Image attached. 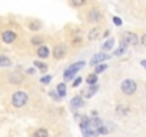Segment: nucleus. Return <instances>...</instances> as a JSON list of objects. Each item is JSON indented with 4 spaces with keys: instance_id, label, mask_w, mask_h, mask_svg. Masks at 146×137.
Wrapping results in <instances>:
<instances>
[{
    "instance_id": "1",
    "label": "nucleus",
    "mask_w": 146,
    "mask_h": 137,
    "mask_svg": "<svg viewBox=\"0 0 146 137\" xmlns=\"http://www.w3.org/2000/svg\"><path fill=\"white\" fill-rule=\"evenodd\" d=\"M27 100H29V97H27V94L25 93V92H16L13 96H12V104L15 106V107H23V106H26V103H27Z\"/></svg>"
},
{
    "instance_id": "2",
    "label": "nucleus",
    "mask_w": 146,
    "mask_h": 137,
    "mask_svg": "<svg viewBox=\"0 0 146 137\" xmlns=\"http://www.w3.org/2000/svg\"><path fill=\"white\" fill-rule=\"evenodd\" d=\"M82 67H85V61H79V63H75V64H72L69 68H66V72H64V80H70L75 77V74L80 70Z\"/></svg>"
},
{
    "instance_id": "3",
    "label": "nucleus",
    "mask_w": 146,
    "mask_h": 137,
    "mask_svg": "<svg viewBox=\"0 0 146 137\" xmlns=\"http://www.w3.org/2000/svg\"><path fill=\"white\" fill-rule=\"evenodd\" d=\"M120 89H122V92H123L125 94L130 96V94H133V93L136 92V83H135L133 80H130V79H126V80H123Z\"/></svg>"
},
{
    "instance_id": "4",
    "label": "nucleus",
    "mask_w": 146,
    "mask_h": 137,
    "mask_svg": "<svg viewBox=\"0 0 146 137\" xmlns=\"http://www.w3.org/2000/svg\"><path fill=\"white\" fill-rule=\"evenodd\" d=\"M80 130H82L83 137H92V134L89 131V117H83L82 119V121H80Z\"/></svg>"
},
{
    "instance_id": "5",
    "label": "nucleus",
    "mask_w": 146,
    "mask_h": 137,
    "mask_svg": "<svg viewBox=\"0 0 146 137\" xmlns=\"http://www.w3.org/2000/svg\"><path fill=\"white\" fill-rule=\"evenodd\" d=\"M122 40H125V41H126L127 44H130V46H136V44H137V37H136V34H133V33H130V32L123 33Z\"/></svg>"
},
{
    "instance_id": "6",
    "label": "nucleus",
    "mask_w": 146,
    "mask_h": 137,
    "mask_svg": "<svg viewBox=\"0 0 146 137\" xmlns=\"http://www.w3.org/2000/svg\"><path fill=\"white\" fill-rule=\"evenodd\" d=\"M2 40H3L5 43H13V41L16 40V33L12 32V30H6V32H3V34H2Z\"/></svg>"
},
{
    "instance_id": "7",
    "label": "nucleus",
    "mask_w": 146,
    "mask_h": 137,
    "mask_svg": "<svg viewBox=\"0 0 146 137\" xmlns=\"http://www.w3.org/2000/svg\"><path fill=\"white\" fill-rule=\"evenodd\" d=\"M108 59H110V56H108V54H105V53H98V54H95L93 59L90 60V64H99V63H102V61H105V60H108Z\"/></svg>"
},
{
    "instance_id": "8",
    "label": "nucleus",
    "mask_w": 146,
    "mask_h": 137,
    "mask_svg": "<svg viewBox=\"0 0 146 137\" xmlns=\"http://www.w3.org/2000/svg\"><path fill=\"white\" fill-rule=\"evenodd\" d=\"M64 54H66V46H64V44H59V46L54 47L53 56H54L56 59H62V57H64Z\"/></svg>"
},
{
    "instance_id": "9",
    "label": "nucleus",
    "mask_w": 146,
    "mask_h": 137,
    "mask_svg": "<svg viewBox=\"0 0 146 137\" xmlns=\"http://www.w3.org/2000/svg\"><path fill=\"white\" fill-rule=\"evenodd\" d=\"M70 106H72L73 109H79V107H82V106H83V100H82V97H80V96L73 97L72 101H70Z\"/></svg>"
},
{
    "instance_id": "10",
    "label": "nucleus",
    "mask_w": 146,
    "mask_h": 137,
    "mask_svg": "<svg viewBox=\"0 0 146 137\" xmlns=\"http://www.w3.org/2000/svg\"><path fill=\"white\" fill-rule=\"evenodd\" d=\"M96 90H98V86H93V87H90V89H86V90H83L82 96H83V97H92V96L96 93Z\"/></svg>"
},
{
    "instance_id": "11",
    "label": "nucleus",
    "mask_w": 146,
    "mask_h": 137,
    "mask_svg": "<svg viewBox=\"0 0 146 137\" xmlns=\"http://www.w3.org/2000/svg\"><path fill=\"white\" fill-rule=\"evenodd\" d=\"M37 56H39V57H43V59L47 57V56H49V49H47L46 46H40L39 50H37Z\"/></svg>"
},
{
    "instance_id": "12",
    "label": "nucleus",
    "mask_w": 146,
    "mask_h": 137,
    "mask_svg": "<svg viewBox=\"0 0 146 137\" xmlns=\"http://www.w3.org/2000/svg\"><path fill=\"white\" fill-rule=\"evenodd\" d=\"M56 90H57V94H59L60 97H64L66 93H67V92H66V83H60V84H57V89H56Z\"/></svg>"
},
{
    "instance_id": "13",
    "label": "nucleus",
    "mask_w": 146,
    "mask_h": 137,
    "mask_svg": "<svg viewBox=\"0 0 146 137\" xmlns=\"http://www.w3.org/2000/svg\"><path fill=\"white\" fill-rule=\"evenodd\" d=\"M12 64L10 59L6 57V56H0V67H9Z\"/></svg>"
},
{
    "instance_id": "14",
    "label": "nucleus",
    "mask_w": 146,
    "mask_h": 137,
    "mask_svg": "<svg viewBox=\"0 0 146 137\" xmlns=\"http://www.w3.org/2000/svg\"><path fill=\"white\" fill-rule=\"evenodd\" d=\"M86 82H88V84H89V86H95V84H96V82H98V74H96V73L89 74V76H88V79H86Z\"/></svg>"
},
{
    "instance_id": "15",
    "label": "nucleus",
    "mask_w": 146,
    "mask_h": 137,
    "mask_svg": "<svg viewBox=\"0 0 146 137\" xmlns=\"http://www.w3.org/2000/svg\"><path fill=\"white\" fill-rule=\"evenodd\" d=\"M33 137H49V133H47L46 128H39V130L35 131Z\"/></svg>"
},
{
    "instance_id": "16",
    "label": "nucleus",
    "mask_w": 146,
    "mask_h": 137,
    "mask_svg": "<svg viewBox=\"0 0 146 137\" xmlns=\"http://www.w3.org/2000/svg\"><path fill=\"white\" fill-rule=\"evenodd\" d=\"M106 64H96V70H95V73L96 74H99V73H103L105 70H106Z\"/></svg>"
},
{
    "instance_id": "17",
    "label": "nucleus",
    "mask_w": 146,
    "mask_h": 137,
    "mask_svg": "<svg viewBox=\"0 0 146 137\" xmlns=\"http://www.w3.org/2000/svg\"><path fill=\"white\" fill-rule=\"evenodd\" d=\"M99 17H100V12H98V10H92L90 12V16H89L90 20H98Z\"/></svg>"
},
{
    "instance_id": "18",
    "label": "nucleus",
    "mask_w": 146,
    "mask_h": 137,
    "mask_svg": "<svg viewBox=\"0 0 146 137\" xmlns=\"http://www.w3.org/2000/svg\"><path fill=\"white\" fill-rule=\"evenodd\" d=\"M113 43H115V40H113V39H109V40L103 44V50H110V49L113 47Z\"/></svg>"
},
{
    "instance_id": "19",
    "label": "nucleus",
    "mask_w": 146,
    "mask_h": 137,
    "mask_svg": "<svg viewBox=\"0 0 146 137\" xmlns=\"http://www.w3.org/2000/svg\"><path fill=\"white\" fill-rule=\"evenodd\" d=\"M35 66H36V67H39V70H42V72H46V70H47V66H46L44 63H40V61H35Z\"/></svg>"
},
{
    "instance_id": "20",
    "label": "nucleus",
    "mask_w": 146,
    "mask_h": 137,
    "mask_svg": "<svg viewBox=\"0 0 146 137\" xmlns=\"http://www.w3.org/2000/svg\"><path fill=\"white\" fill-rule=\"evenodd\" d=\"M98 33H99V30H98V29H93V30L90 32V34H89V39H90V40H95V39L98 37Z\"/></svg>"
},
{
    "instance_id": "21",
    "label": "nucleus",
    "mask_w": 146,
    "mask_h": 137,
    "mask_svg": "<svg viewBox=\"0 0 146 137\" xmlns=\"http://www.w3.org/2000/svg\"><path fill=\"white\" fill-rule=\"evenodd\" d=\"M50 80H52V76H43V77L40 79V82H42L43 84H49Z\"/></svg>"
},
{
    "instance_id": "22",
    "label": "nucleus",
    "mask_w": 146,
    "mask_h": 137,
    "mask_svg": "<svg viewBox=\"0 0 146 137\" xmlns=\"http://www.w3.org/2000/svg\"><path fill=\"white\" fill-rule=\"evenodd\" d=\"M72 3L75 6H83L86 3V0H72Z\"/></svg>"
},
{
    "instance_id": "23",
    "label": "nucleus",
    "mask_w": 146,
    "mask_h": 137,
    "mask_svg": "<svg viewBox=\"0 0 146 137\" xmlns=\"http://www.w3.org/2000/svg\"><path fill=\"white\" fill-rule=\"evenodd\" d=\"M32 43H33V44H42V39H39V37H33V39H32Z\"/></svg>"
},
{
    "instance_id": "24",
    "label": "nucleus",
    "mask_w": 146,
    "mask_h": 137,
    "mask_svg": "<svg viewBox=\"0 0 146 137\" xmlns=\"http://www.w3.org/2000/svg\"><path fill=\"white\" fill-rule=\"evenodd\" d=\"M80 83H82V77H78V79H76L75 82H73V87H78V86H79Z\"/></svg>"
},
{
    "instance_id": "25",
    "label": "nucleus",
    "mask_w": 146,
    "mask_h": 137,
    "mask_svg": "<svg viewBox=\"0 0 146 137\" xmlns=\"http://www.w3.org/2000/svg\"><path fill=\"white\" fill-rule=\"evenodd\" d=\"M30 29H32V30H37V29H40L39 22H36V24H30Z\"/></svg>"
},
{
    "instance_id": "26",
    "label": "nucleus",
    "mask_w": 146,
    "mask_h": 137,
    "mask_svg": "<svg viewBox=\"0 0 146 137\" xmlns=\"http://www.w3.org/2000/svg\"><path fill=\"white\" fill-rule=\"evenodd\" d=\"M113 22H115L116 26H120V24H122V20H120L119 17H113Z\"/></svg>"
},
{
    "instance_id": "27",
    "label": "nucleus",
    "mask_w": 146,
    "mask_h": 137,
    "mask_svg": "<svg viewBox=\"0 0 146 137\" xmlns=\"http://www.w3.org/2000/svg\"><path fill=\"white\" fill-rule=\"evenodd\" d=\"M140 43H142V44L146 47V34H143V36H142V39H140Z\"/></svg>"
},
{
    "instance_id": "28",
    "label": "nucleus",
    "mask_w": 146,
    "mask_h": 137,
    "mask_svg": "<svg viewBox=\"0 0 146 137\" xmlns=\"http://www.w3.org/2000/svg\"><path fill=\"white\" fill-rule=\"evenodd\" d=\"M140 64H142V66L146 68V60H142V61H140Z\"/></svg>"
}]
</instances>
